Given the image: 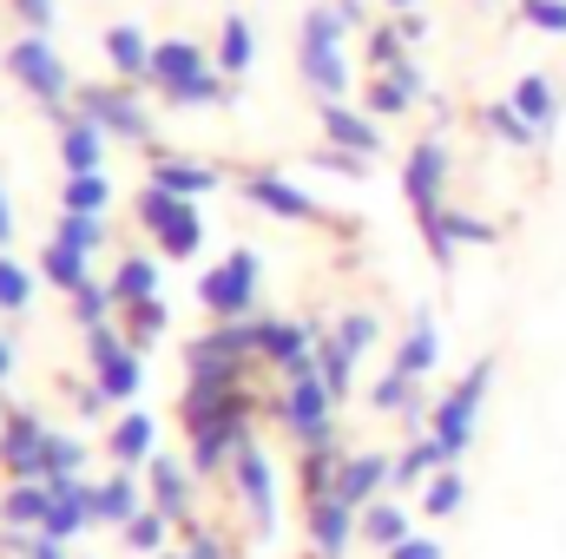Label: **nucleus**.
Instances as JSON below:
<instances>
[{
	"label": "nucleus",
	"mask_w": 566,
	"mask_h": 559,
	"mask_svg": "<svg viewBox=\"0 0 566 559\" xmlns=\"http://www.w3.org/2000/svg\"><path fill=\"white\" fill-rule=\"evenodd\" d=\"M145 86L165 99V106H231V80L218 73V60L198 46V40H151V73Z\"/></svg>",
	"instance_id": "obj_1"
},
{
	"label": "nucleus",
	"mask_w": 566,
	"mask_h": 559,
	"mask_svg": "<svg viewBox=\"0 0 566 559\" xmlns=\"http://www.w3.org/2000/svg\"><path fill=\"white\" fill-rule=\"evenodd\" d=\"M349 27L336 7H303L296 20V80L316 99H349V53H343Z\"/></svg>",
	"instance_id": "obj_2"
},
{
	"label": "nucleus",
	"mask_w": 566,
	"mask_h": 559,
	"mask_svg": "<svg viewBox=\"0 0 566 559\" xmlns=\"http://www.w3.org/2000/svg\"><path fill=\"white\" fill-rule=\"evenodd\" d=\"M336 409L343 402L329 395V382L316 376V362L303 376H283L277 389H271V421H277L296 447H329L336 441Z\"/></svg>",
	"instance_id": "obj_3"
},
{
	"label": "nucleus",
	"mask_w": 566,
	"mask_h": 559,
	"mask_svg": "<svg viewBox=\"0 0 566 559\" xmlns=\"http://www.w3.org/2000/svg\"><path fill=\"white\" fill-rule=\"evenodd\" d=\"M7 73H13V86H20L46 119H73L80 86H73V73H66V60L53 53L46 33H20V40L7 46Z\"/></svg>",
	"instance_id": "obj_4"
},
{
	"label": "nucleus",
	"mask_w": 566,
	"mask_h": 559,
	"mask_svg": "<svg viewBox=\"0 0 566 559\" xmlns=\"http://www.w3.org/2000/svg\"><path fill=\"white\" fill-rule=\"evenodd\" d=\"M488 389H494V356L468 362L454 389L434 395V415H428V434L448 447V461H461L474 447V428H481V409H488Z\"/></svg>",
	"instance_id": "obj_5"
},
{
	"label": "nucleus",
	"mask_w": 566,
	"mask_h": 559,
	"mask_svg": "<svg viewBox=\"0 0 566 559\" xmlns=\"http://www.w3.org/2000/svg\"><path fill=\"white\" fill-rule=\"evenodd\" d=\"M258 296H264V257H258L251 244H238L224 264H211V271L198 277V303H205L211 323H244V316H258Z\"/></svg>",
	"instance_id": "obj_6"
},
{
	"label": "nucleus",
	"mask_w": 566,
	"mask_h": 559,
	"mask_svg": "<svg viewBox=\"0 0 566 559\" xmlns=\"http://www.w3.org/2000/svg\"><path fill=\"white\" fill-rule=\"evenodd\" d=\"M133 218H139L145 238L158 244V257H198V251H205V211H198L191 198H171V191L145 184Z\"/></svg>",
	"instance_id": "obj_7"
},
{
	"label": "nucleus",
	"mask_w": 566,
	"mask_h": 559,
	"mask_svg": "<svg viewBox=\"0 0 566 559\" xmlns=\"http://www.w3.org/2000/svg\"><path fill=\"white\" fill-rule=\"evenodd\" d=\"M86 369H93V389H99L106 402H133L145 389V356L119 336V323L86 329Z\"/></svg>",
	"instance_id": "obj_8"
},
{
	"label": "nucleus",
	"mask_w": 566,
	"mask_h": 559,
	"mask_svg": "<svg viewBox=\"0 0 566 559\" xmlns=\"http://www.w3.org/2000/svg\"><path fill=\"white\" fill-rule=\"evenodd\" d=\"M73 113L93 119L106 139H119V145H151V106H145L126 80H113V86H80Z\"/></svg>",
	"instance_id": "obj_9"
},
{
	"label": "nucleus",
	"mask_w": 566,
	"mask_h": 559,
	"mask_svg": "<svg viewBox=\"0 0 566 559\" xmlns=\"http://www.w3.org/2000/svg\"><path fill=\"white\" fill-rule=\"evenodd\" d=\"M448 178H454V151H448L441 133L409 145V158H402V198H409L416 224L434 218V211H448Z\"/></svg>",
	"instance_id": "obj_10"
},
{
	"label": "nucleus",
	"mask_w": 566,
	"mask_h": 559,
	"mask_svg": "<svg viewBox=\"0 0 566 559\" xmlns=\"http://www.w3.org/2000/svg\"><path fill=\"white\" fill-rule=\"evenodd\" d=\"M231 487H238V500H244L251 534L271 540V534H277V467H271V454H264L258 441L238 447V461H231Z\"/></svg>",
	"instance_id": "obj_11"
},
{
	"label": "nucleus",
	"mask_w": 566,
	"mask_h": 559,
	"mask_svg": "<svg viewBox=\"0 0 566 559\" xmlns=\"http://www.w3.org/2000/svg\"><path fill=\"white\" fill-rule=\"evenodd\" d=\"M238 191H244L251 211H264V218H277V224H329V211H323L303 184H290L283 171H244Z\"/></svg>",
	"instance_id": "obj_12"
},
{
	"label": "nucleus",
	"mask_w": 566,
	"mask_h": 559,
	"mask_svg": "<svg viewBox=\"0 0 566 559\" xmlns=\"http://www.w3.org/2000/svg\"><path fill=\"white\" fill-rule=\"evenodd\" d=\"M303 534H310V553L316 559H343L349 540L363 534V514L343 494H316V500H303Z\"/></svg>",
	"instance_id": "obj_13"
},
{
	"label": "nucleus",
	"mask_w": 566,
	"mask_h": 559,
	"mask_svg": "<svg viewBox=\"0 0 566 559\" xmlns=\"http://www.w3.org/2000/svg\"><path fill=\"white\" fill-rule=\"evenodd\" d=\"M316 126H323V145H343L356 158H376L382 151V119L349 106V99H316Z\"/></svg>",
	"instance_id": "obj_14"
},
{
	"label": "nucleus",
	"mask_w": 566,
	"mask_h": 559,
	"mask_svg": "<svg viewBox=\"0 0 566 559\" xmlns=\"http://www.w3.org/2000/svg\"><path fill=\"white\" fill-rule=\"evenodd\" d=\"M40 454H46V421H40V409H7L0 467H7L13 481H46V474H40Z\"/></svg>",
	"instance_id": "obj_15"
},
{
	"label": "nucleus",
	"mask_w": 566,
	"mask_h": 559,
	"mask_svg": "<svg viewBox=\"0 0 566 559\" xmlns=\"http://www.w3.org/2000/svg\"><path fill=\"white\" fill-rule=\"evenodd\" d=\"M145 500H151L171 527H191V461L151 454V461H145Z\"/></svg>",
	"instance_id": "obj_16"
},
{
	"label": "nucleus",
	"mask_w": 566,
	"mask_h": 559,
	"mask_svg": "<svg viewBox=\"0 0 566 559\" xmlns=\"http://www.w3.org/2000/svg\"><path fill=\"white\" fill-rule=\"evenodd\" d=\"M428 99V73L409 60V66H396V73H369V86H363V113H376V119H402V113H416Z\"/></svg>",
	"instance_id": "obj_17"
},
{
	"label": "nucleus",
	"mask_w": 566,
	"mask_h": 559,
	"mask_svg": "<svg viewBox=\"0 0 566 559\" xmlns=\"http://www.w3.org/2000/svg\"><path fill=\"white\" fill-rule=\"evenodd\" d=\"M369 409H376V415H396L409 434H428V415H434V402L422 395V382L402 376V369H382V376L369 382Z\"/></svg>",
	"instance_id": "obj_18"
},
{
	"label": "nucleus",
	"mask_w": 566,
	"mask_h": 559,
	"mask_svg": "<svg viewBox=\"0 0 566 559\" xmlns=\"http://www.w3.org/2000/svg\"><path fill=\"white\" fill-rule=\"evenodd\" d=\"M145 184H158V191H171V198H211L218 184H224V171L218 165H198V158H185V151H151V165H145Z\"/></svg>",
	"instance_id": "obj_19"
},
{
	"label": "nucleus",
	"mask_w": 566,
	"mask_h": 559,
	"mask_svg": "<svg viewBox=\"0 0 566 559\" xmlns=\"http://www.w3.org/2000/svg\"><path fill=\"white\" fill-rule=\"evenodd\" d=\"M507 99H514V113L541 133V151H547L554 133H560V80H554V73H521Z\"/></svg>",
	"instance_id": "obj_20"
},
{
	"label": "nucleus",
	"mask_w": 566,
	"mask_h": 559,
	"mask_svg": "<svg viewBox=\"0 0 566 559\" xmlns=\"http://www.w3.org/2000/svg\"><path fill=\"white\" fill-rule=\"evenodd\" d=\"M396 487V454H343V474H336V494L363 514L369 500H382Z\"/></svg>",
	"instance_id": "obj_21"
},
{
	"label": "nucleus",
	"mask_w": 566,
	"mask_h": 559,
	"mask_svg": "<svg viewBox=\"0 0 566 559\" xmlns=\"http://www.w3.org/2000/svg\"><path fill=\"white\" fill-rule=\"evenodd\" d=\"M434 362H441V323H434V309H416L409 329H402V342H396V362H389V369H402V376L428 382Z\"/></svg>",
	"instance_id": "obj_22"
},
{
	"label": "nucleus",
	"mask_w": 566,
	"mask_h": 559,
	"mask_svg": "<svg viewBox=\"0 0 566 559\" xmlns=\"http://www.w3.org/2000/svg\"><path fill=\"white\" fill-rule=\"evenodd\" d=\"M46 514H53V481H13L0 494V527L7 534H46Z\"/></svg>",
	"instance_id": "obj_23"
},
{
	"label": "nucleus",
	"mask_w": 566,
	"mask_h": 559,
	"mask_svg": "<svg viewBox=\"0 0 566 559\" xmlns=\"http://www.w3.org/2000/svg\"><path fill=\"white\" fill-rule=\"evenodd\" d=\"M93 520H99V507H93V481H53L46 534H53V540H73V534H86Z\"/></svg>",
	"instance_id": "obj_24"
},
{
	"label": "nucleus",
	"mask_w": 566,
	"mask_h": 559,
	"mask_svg": "<svg viewBox=\"0 0 566 559\" xmlns=\"http://www.w3.org/2000/svg\"><path fill=\"white\" fill-rule=\"evenodd\" d=\"M106 133L93 126V119H60V165H66V178H80V171H106Z\"/></svg>",
	"instance_id": "obj_25"
},
{
	"label": "nucleus",
	"mask_w": 566,
	"mask_h": 559,
	"mask_svg": "<svg viewBox=\"0 0 566 559\" xmlns=\"http://www.w3.org/2000/svg\"><path fill=\"white\" fill-rule=\"evenodd\" d=\"M106 454L119 467H145L158 454V421L145 415V409H126V415L113 421V434H106Z\"/></svg>",
	"instance_id": "obj_26"
},
{
	"label": "nucleus",
	"mask_w": 566,
	"mask_h": 559,
	"mask_svg": "<svg viewBox=\"0 0 566 559\" xmlns=\"http://www.w3.org/2000/svg\"><path fill=\"white\" fill-rule=\"evenodd\" d=\"M93 507H99V520H106V527H133V520H139V514L151 507V500L139 494V481H133V467H119V474H106V481H93Z\"/></svg>",
	"instance_id": "obj_27"
},
{
	"label": "nucleus",
	"mask_w": 566,
	"mask_h": 559,
	"mask_svg": "<svg viewBox=\"0 0 566 559\" xmlns=\"http://www.w3.org/2000/svg\"><path fill=\"white\" fill-rule=\"evenodd\" d=\"M211 60H218V73H224V80H244V73L258 66V27H251L244 13H224V27H218V46H211Z\"/></svg>",
	"instance_id": "obj_28"
},
{
	"label": "nucleus",
	"mask_w": 566,
	"mask_h": 559,
	"mask_svg": "<svg viewBox=\"0 0 566 559\" xmlns=\"http://www.w3.org/2000/svg\"><path fill=\"white\" fill-rule=\"evenodd\" d=\"M106 60H113V73L126 80V86H145V73H151V40H145L133 20H119V27H106Z\"/></svg>",
	"instance_id": "obj_29"
},
{
	"label": "nucleus",
	"mask_w": 566,
	"mask_h": 559,
	"mask_svg": "<svg viewBox=\"0 0 566 559\" xmlns=\"http://www.w3.org/2000/svg\"><path fill=\"white\" fill-rule=\"evenodd\" d=\"M474 126H481L494 145H507V151H541V133L514 113V99H488V106L474 113Z\"/></svg>",
	"instance_id": "obj_30"
},
{
	"label": "nucleus",
	"mask_w": 566,
	"mask_h": 559,
	"mask_svg": "<svg viewBox=\"0 0 566 559\" xmlns=\"http://www.w3.org/2000/svg\"><path fill=\"white\" fill-rule=\"evenodd\" d=\"M158 277H165V271H158V257H145V251H133V257H119V264H113V303H119V309H133V303H151V296H158Z\"/></svg>",
	"instance_id": "obj_31"
},
{
	"label": "nucleus",
	"mask_w": 566,
	"mask_h": 559,
	"mask_svg": "<svg viewBox=\"0 0 566 559\" xmlns=\"http://www.w3.org/2000/svg\"><path fill=\"white\" fill-rule=\"evenodd\" d=\"M356 362H363V356H356L336 329H323V336H316V376L329 382V395H336V402H349V389H356Z\"/></svg>",
	"instance_id": "obj_32"
},
{
	"label": "nucleus",
	"mask_w": 566,
	"mask_h": 559,
	"mask_svg": "<svg viewBox=\"0 0 566 559\" xmlns=\"http://www.w3.org/2000/svg\"><path fill=\"white\" fill-rule=\"evenodd\" d=\"M441 467H454V461H448V447H441L434 434H416V441L396 454V487H416V494H422Z\"/></svg>",
	"instance_id": "obj_33"
},
{
	"label": "nucleus",
	"mask_w": 566,
	"mask_h": 559,
	"mask_svg": "<svg viewBox=\"0 0 566 559\" xmlns=\"http://www.w3.org/2000/svg\"><path fill=\"white\" fill-rule=\"evenodd\" d=\"M409 534H416V527H409V507H402V500H389V494H382V500H369V507H363V540H369L376 553L402 547Z\"/></svg>",
	"instance_id": "obj_34"
},
{
	"label": "nucleus",
	"mask_w": 566,
	"mask_h": 559,
	"mask_svg": "<svg viewBox=\"0 0 566 559\" xmlns=\"http://www.w3.org/2000/svg\"><path fill=\"white\" fill-rule=\"evenodd\" d=\"M363 60H369V73H396V66H409L416 53H409V40H402V27H396V13H382L369 33H363Z\"/></svg>",
	"instance_id": "obj_35"
},
{
	"label": "nucleus",
	"mask_w": 566,
	"mask_h": 559,
	"mask_svg": "<svg viewBox=\"0 0 566 559\" xmlns=\"http://www.w3.org/2000/svg\"><path fill=\"white\" fill-rule=\"evenodd\" d=\"M343 441H329V447H303L296 454V481H303V500H316V494H336V474H343Z\"/></svg>",
	"instance_id": "obj_36"
},
{
	"label": "nucleus",
	"mask_w": 566,
	"mask_h": 559,
	"mask_svg": "<svg viewBox=\"0 0 566 559\" xmlns=\"http://www.w3.org/2000/svg\"><path fill=\"white\" fill-rule=\"evenodd\" d=\"M461 507H468V481H461V467H441L422 494H416V514H428V520H454Z\"/></svg>",
	"instance_id": "obj_37"
},
{
	"label": "nucleus",
	"mask_w": 566,
	"mask_h": 559,
	"mask_svg": "<svg viewBox=\"0 0 566 559\" xmlns=\"http://www.w3.org/2000/svg\"><path fill=\"white\" fill-rule=\"evenodd\" d=\"M40 277L53 283V289H66V296H73L80 283H93V257H80L73 244H60V238H53V244L40 251Z\"/></svg>",
	"instance_id": "obj_38"
},
{
	"label": "nucleus",
	"mask_w": 566,
	"mask_h": 559,
	"mask_svg": "<svg viewBox=\"0 0 566 559\" xmlns=\"http://www.w3.org/2000/svg\"><path fill=\"white\" fill-rule=\"evenodd\" d=\"M165 329H171V309H165V296H151V303H133V309H119V336H126V342H133V349H151V342H158V336H165Z\"/></svg>",
	"instance_id": "obj_39"
},
{
	"label": "nucleus",
	"mask_w": 566,
	"mask_h": 559,
	"mask_svg": "<svg viewBox=\"0 0 566 559\" xmlns=\"http://www.w3.org/2000/svg\"><path fill=\"white\" fill-rule=\"evenodd\" d=\"M106 204H113V178H106V171H80V178L60 184V211H93V218H106Z\"/></svg>",
	"instance_id": "obj_40"
},
{
	"label": "nucleus",
	"mask_w": 566,
	"mask_h": 559,
	"mask_svg": "<svg viewBox=\"0 0 566 559\" xmlns=\"http://www.w3.org/2000/svg\"><path fill=\"white\" fill-rule=\"evenodd\" d=\"M53 238H60V244H73L80 257H99V251H106V218H93V211H60Z\"/></svg>",
	"instance_id": "obj_41"
},
{
	"label": "nucleus",
	"mask_w": 566,
	"mask_h": 559,
	"mask_svg": "<svg viewBox=\"0 0 566 559\" xmlns=\"http://www.w3.org/2000/svg\"><path fill=\"white\" fill-rule=\"evenodd\" d=\"M80 467H86V447H80L73 434L46 428V454H40V474H46V481H80Z\"/></svg>",
	"instance_id": "obj_42"
},
{
	"label": "nucleus",
	"mask_w": 566,
	"mask_h": 559,
	"mask_svg": "<svg viewBox=\"0 0 566 559\" xmlns=\"http://www.w3.org/2000/svg\"><path fill=\"white\" fill-rule=\"evenodd\" d=\"M119 534H126V547H133L139 559H158L165 547H171V520H165L158 507H145L139 520H133V527H119Z\"/></svg>",
	"instance_id": "obj_43"
},
{
	"label": "nucleus",
	"mask_w": 566,
	"mask_h": 559,
	"mask_svg": "<svg viewBox=\"0 0 566 559\" xmlns=\"http://www.w3.org/2000/svg\"><path fill=\"white\" fill-rule=\"evenodd\" d=\"M113 316H119L113 283H80V289H73V323H80V329H99V323H113Z\"/></svg>",
	"instance_id": "obj_44"
},
{
	"label": "nucleus",
	"mask_w": 566,
	"mask_h": 559,
	"mask_svg": "<svg viewBox=\"0 0 566 559\" xmlns=\"http://www.w3.org/2000/svg\"><path fill=\"white\" fill-rule=\"evenodd\" d=\"M27 303H33V271L13 264V257H0V316H20Z\"/></svg>",
	"instance_id": "obj_45"
},
{
	"label": "nucleus",
	"mask_w": 566,
	"mask_h": 559,
	"mask_svg": "<svg viewBox=\"0 0 566 559\" xmlns=\"http://www.w3.org/2000/svg\"><path fill=\"white\" fill-rule=\"evenodd\" d=\"M329 329H336V336H343V342H349V349H356V356H369V349H376V342H382V323H376V316H369V309H343V316H336V323H329Z\"/></svg>",
	"instance_id": "obj_46"
},
{
	"label": "nucleus",
	"mask_w": 566,
	"mask_h": 559,
	"mask_svg": "<svg viewBox=\"0 0 566 559\" xmlns=\"http://www.w3.org/2000/svg\"><path fill=\"white\" fill-rule=\"evenodd\" d=\"M521 20H527L534 33H554V40H566V0H521Z\"/></svg>",
	"instance_id": "obj_47"
},
{
	"label": "nucleus",
	"mask_w": 566,
	"mask_h": 559,
	"mask_svg": "<svg viewBox=\"0 0 566 559\" xmlns=\"http://www.w3.org/2000/svg\"><path fill=\"white\" fill-rule=\"evenodd\" d=\"M310 165H316V171H336V178H369V158H356V151H343V145H316Z\"/></svg>",
	"instance_id": "obj_48"
},
{
	"label": "nucleus",
	"mask_w": 566,
	"mask_h": 559,
	"mask_svg": "<svg viewBox=\"0 0 566 559\" xmlns=\"http://www.w3.org/2000/svg\"><path fill=\"white\" fill-rule=\"evenodd\" d=\"M7 547L20 559H66V540H53V534H7Z\"/></svg>",
	"instance_id": "obj_49"
},
{
	"label": "nucleus",
	"mask_w": 566,
	"mask_h": 559,
	"mask_svg": "<svg viewBox=\"0 0 566 559\" xmlns=\"http://www.w3.org/2000/svg\"><path fill=\"white\" fill-rule=\"evenodd\" d=\"M27 33H53V0H7Z\"/></svg>",
	"instance_id": "obj_50"
},
{
	"label": "nucleus",
	"mask_w": 566,
	"mask_h": 559,
	"mask_svg": "<svg viewBox=\"0 0 566 559\" xmlns=\"http://www.w3.org/2000/svg\"><path fill=\"white\" fill-rule=\"evenodd\" d=\"M382 559H448V553H441V540H434V534H409L402 547H389Z\"/></svg>",
	"instance_id": "obj_51"
},
{
	"label": "nucleus",
	"mask_w": 566,
	"mask_h": 559,
	"mask_svg": "<svg viewBox=\"0 0 566 559\" xmlns=\"http://www.w3.org/2000/svg\"><path fill=\"white\" fill-rule=\"evenodd\" d=\"M329 7L343 13V27H363V33L376 27V20H369V0H329Z\"/></svg>",
	"instance_id": "obj_52"
},
{
	"label": "nucleus",
	"mask_w": 566,
	"mask_h": 559,
	"mask_svg": "<svg viewBox=\"0 0 566 559\" xmlns=\"http://www.w3.org/2000/svg\"><path fill=\"white\" fill-rule=\"evenodd\" d=\"M396 27H402V40H409V46H422V40H428V13H422V7H416V13H396Z\"/></svg>",
	"instance_id": "obj_53"
},
{
	"label": "nucleus",
	"mask_w": 566,
	"mask_h": 559,
	"mask_svg": "<svg viewBox=\"0 0 566 559\" xmlns=\"http://www.w3.org/2000/svg\"><path fill=\"white\" fill-rule=\"evenodd\" d=\"M7 244H13V204H7V184H0V257H7Z\"/></svg>",
	"instance_id": "obj_54"
},
{
	"label": "nucleus",
	"mask_w": 566,
	"mask_h": 559,
	"mask_svg": "<svg viewBox=\"0 0 566 559\" xmlns=\"http://www.w3.org/2000/svg\"><path fill=\"white\" fill-rule=\"evenodd\" d=\"M7 376H13V342L0 336V382H7Z\"/></svg>",
	"instance_id": "obj_55"
},
{
	"label": "nucleus",
	"mask_w": 566,
	"mask_h": 559,
	"mask_svg": "<svg viewBox=\"0 0 566 559\" xmlns=\"http://www.w3.org/2000/svg\"><path fill=\"white\" fill-rule=\"evenodd\" d=\"M422 0H382V13H416Z\"/></svg>",
	"instance_id": "obj_56"
},
{
	"label": "nucleus",
	"mask_w": 566,
	"mask_h": 559,
	"mask_svg": "<svg viewBox=\"0 0 566 559\" xmlns=\"http://www.w3.org/2000/svg\"><path fill=\"white\" fill-rule=\"evenodd\" d=\"M158 559H185V553H171V547H165V553H158Z\"/></svg>",
	"instance_id": "obj_57"
},
{
	"label": "nucleus",
	"mask_w": 566,
	"mask_h": 559,
	"mask_svg": "<svg viewBox=\"0 0 566 559\" xmlns=\"http://www.w3.org/2000/svg\"><path fill=\"white\" fill-rule=\"evenodd\" d=\"M474 7H501V0H474Z\"/></svg>",
	"instance_id": "obj_58"
},
{
	"label": "nucleus",
	"mask_w": 566,
	"mask_h": 559,
	"mask_svg": "<svg viewBox=\"0 0 566 559\" xmlns=\"http://www.w3.org/2000/svg\"><path fill=\"white\" fill-rule=\"evenodd\" d=\"M0 428H7V409H0Z\"/></svg>",
	"instance_id": "obj_59"
},
{
	"label": "nucleus",
	"mask_w": 566,
	"mask_h": 559,
	"mask_svg": "<svg viewBox=\"0 0 566 559\" xmlns=\"http://www.w3.org/2000/svg\"><path fill=\"white\" fill-rule=\"evenodd\" d=\"M0 559H20V553H0Z\"/></svg>",
	"instance_id": "obj_60"
}]
</instances>
